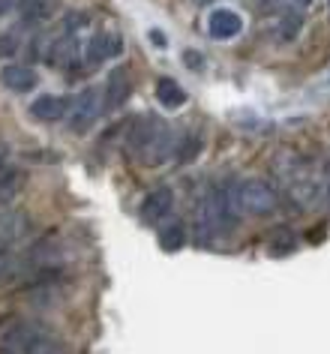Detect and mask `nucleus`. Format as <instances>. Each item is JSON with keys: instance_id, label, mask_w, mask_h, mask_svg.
Segmentation results:
<instances>
[{"instance_id": "1a4fd4ad", "label": "nucleus", "mask_w": 330, "mask_h": 354, "mask_svg": "<svg viewBox=\"0 0 330 354\" xmlns=\"http://www.w3.org/2000/svg\"><path fill=\"white\" fill-rule=\"evenodd\" d=\"M240 30H244V19H240L235 10H213L208 15V33H210V39L228 42V39H235Z\"/></svg>"}, {"instance_id": "6e6552de", "label": "nucleus", "mask_w": 330, "mask_h": 354, "mask_svg": "<svg viewBox=\"0 0 330 354\" xmlns=\"http://www.w3.org/2000/svg\"><path fill=\"white\" fill-rule=\"evenodd\" d=\"M132 96V78H129V69L120 66L114 69L109 75V82H105V91H102V111H114L120 109L123 102H127Z\"/></svg>"}, {"instance_id": "39448f33", "label": "nucleus", "mask_w": 330, "mask_h": 354, "mask_svg": "<svg viewBox=\"0 0 330 354\" xmlns=\"http://www.w3.org/2000/svg\"><path fill=\"white\" fill-rule=\"evenodd\" d=\"M172 207H174V189L172 187H156V189L147 192L145 201H141L138 216H141L145 225H159L168 214H172Z\"/></svg>"}, {"instance_id": "0eeeda50", "label": "nucleus", "mask_w": 330, "mask_h": 354, "mask_svg": "<svg viewBox=\"0 0 330 354\" xmlns=\"http://www.w3.org/2000/svg\"><path fill=\"white\" fill-rule=\"evenodd\" d=\"M174 150H177V136H174V129L172 127H165L163 123V129L154 136V141L141 150V156H138V162L141 165H163L165 159H172L174 156Z\"/></svg>"}, {"instance_id": "4be33fe9", "label": "nucleus", "mask_w": 330, "mask_h": 354, "mask_svg": "<svg viewBox=\"0 0 330 354\" xmlns=\"http://www.w3.org/2000/svg\"><path fill=\"white\" fill-rule=\"evenodd\" d=\"M21 6V0H0V19L3 15H10V12H15Z\"/></svg>"}, {"instance_id": "412c9836", "label": "nucleus", "mask_w": 330, "mask_h": 354, "mask_svg": "<svg viewBox=\"0 0 330 354\" xmlns=\"http://www.w3.org/2000/svg\"><path fill=\"white\" fill-rule=\"evenodd\" d=\"M253 3H255V10L262 15H273V12H279L282 0H253Z\"/></svg>"}, {"instance_id": "ddd939ff", "label": "nucleus", "mask_w": 330, "mask_h": 354, "mask_svg": "<svg viewBox=\"0 0 330 354\" xmlns=\"http://www.w3.org/2000/svg\"><path fill=\"white\" fill-rule=\"evenodd\" d=\"M163 129V120H156V118H141L136 127L129 129V150H132V156H141V150H145L150 141H154V136Z\"/></svg>"}, {"instance_id": "2eb2a0df", "label": "nucleus", "mask_w": 330, "mask_h": 354, "mask_svg": "<svg viewBox=\"0 0 330 354\" xmlns=\"http://www.w3.org/2000/svg\"><path fill=\"white\" fill-rule=\"evenodd\" d=\"M279 39L282 42H294L300 37V30H303V12L300 10H288V12H282V19H279Z\"/></svg>"}, {"instance_id": "9d476101", "label": "nucleus", "mask_w": 330, "mask_h": 354, "mask_svg": "<svg viewBox=\"0 0 330 354\" xmlns=\"http://www.w3.org/2000/svg\"><path fill=\"white\" fill-rule=\"evenodd\" d=\"M37 69L28 66V64H6L3 69H0V84L6 87V91L12 93H28L37 87Z\"/></svg>"}, {"instance_id": "9b49d317", "label": "nucleus", "mask_w": 330, "mask_h": 354, "mask_svg": "<svg viewBox=\"0 0 330 354\" xmlns=\"http://www.w3.org/2000/svg\"><path fill=\"white\" fill-rule=\"evenodd\" d=\"M78 51H82V42H78V33H57L48 46L46 60L51 66H69L75 64Z\"/></svg>"}, {"instance_id": "f3484780", "label": "nucleus", "mask_w": 330, "mask_h": 354, "mask_svg": "<svg viewBox=\"0 0 330 354\" xmlns=\"http://www.w3.org/2000/svg\"><path fill=\"white\" fill-rule=\"evenodd\" d=\"M183 243H186V228L181 223H172V225H165L163 232H159V246H163L165 252L183 250Z\"/></svg>"}, {"instance_id": "6ab92c4d", "label": "nucleus", "mask_w": 330, "mask_h": 354, "mask_svg": "<svg viewBox=\"0 0 330 354\" xmlns=\"http://www.w3.org/2000/svg\"><path fill=\"white\" fill-rule=\"evenodd\" d=\"M177 162H186V159H192V156H199V150H201V136H195V132H190L183 141H177Z\"/></svg>"}, {"instance_id": "a878e982", "label": "nucleus", "mask_w": 330, "mask_h": 354, "mask_svg": "<svg viewBox=\"0 0 330 354\" xmlns=\"http://www.w3.org/2000/svg\"><path fill=\"white\" fill-rule=\"evenodd\" d=\"M327 6H330V0H327Z\"/></svg>"}, {"instance_id": "f8f14e48", "label": "nucleus", "mask_w": 330, "mask_h": 354, "mask_svg": "<svg viewBox=\"0 0 330 354\" xmlns=\"http://www.w3.org/2000/svg\"><path fill=\"white\" fill-rule=\"evenodd\" d=\"M66 109H69V102L64 100V96H57V93H42V96H37V100L30 102V114L37 120H42V123L64 120Z\"/></svg>"}, {"instance_id": "393cba45", "label": "nucleus", "mask_w": 330, "mask_h": 354, "mask_svg": "<svg viewBox=\"0 0 330 354\" xmlns=\"http://www.w3.org/2000/svg\"><path fill=\"white\" fill-rule=\"evenodd\" d=\"M199 3H217V0H199Z\"/></svg>"}, {"instance_id": "aec40b11", "label": "nucleus", "mask_w": 330, "mask_h": 354, "mask_svg": "<svg viewBox=\"0 0 330 354\" xmlns=\"http://www.w3.org/2000/svg\"><path fill=\"white\" fill-rule=\"evenodd\" d=\"M19 30H21V28H12V30H6L3 37H0V57H12V55H19V46H21Z\"/></svg>"}, {"instance_id": "20e7f679", "label": "nucleus", "mask_w": 330, "mask_h": 354, "mask_svg": "<svg viewBox=\"0 0 330 354\" xmlns=\"http://www.w3.org/2000/svg\"><path fill=\"white\" fill-rule=\"evenodd\" d=\"M46 330L30 318H6L0 322V354H24L28 345Z\"/></svg>"}, {"instance_id": "7ed1b4c3", "label": "nucleus", "mask_w": 330, "mask_h": 354, "mask_svg": "<svg viewBox=\"0 0 330 354\" xmlns=\"http://www.w3.org/2000/svg\"><path fill=\"white\" fill-rule=\"evenodd\" d=\"M100 114H102V93L96 91V87H84V91L78 93L75 100L69 102V109H66L69 132L84 136V132L91 129L96 120H100Z\"/></svg>"}, {"instance_id": "5701e85b", "label": "nucleus", "mask_w": 330, "mask_h": 354, "mask_svg": "<svg viewBox=\"0 0 330 354\" xmlns=\"http://www.w3.org/2000/svg\"><path fill=\"white\" fill-rule=\"evenodd\" d=\"M186 66H201V57H192V51H186Z\"/></svg>"}, {"instance_id": "f03ea898", "label": "nucleus", "mask_w": 330, "mask_h": 354, "mask_svg": "<svg viewBox=\"0 0 330 354\" xmlns=\"http://www.w3.org/2000/svg\"><path fill=\"white\" fill-rule=\"evenodd\" d=\"M235 205L249 216H267L276 210L279 198H276V189L267 180H262V177H249V180L237 183Z\"/></svg>"}, {"instance_id": "dca6fc26", "label": "nucleus", "mask_w": 330, "mask_h": 354, "mask_svg": "<svg viewBox=\"0 0 330 354\" xmlns=\"http://www.w3.org/2000/svg\"><path fill=\"white\" fill-rule=\"evenodd\" d=\"M24 354H69V351H66V345L60 342L57 336H51L48 330H42L37 339L28 345V351H24Z\"/></svg>"}, {"instance_id": "423d86ee", "label": "nucleus", "mask_w": 330, "mask_h": 354, "mask_svg": "<svg viewBox=\"0 0 330 354\" xmlns=\"http://www.w3.org/2000/svg\"><path fill=\"white\" fill-rule=\"evenodd\" d=\"M118 55H123V37L120 33H114V30L96 33V37H91V42L84 46L87 66H100V64H105V60H111Z\"/></svg>"}, {"instance_id": "b1692460", "label": "nucleus", "mask_w": 330, "mask_h": 354, "mask_svg": "<svg viewBox=\"0 0 330 354\" xmlns=\"http://www.w3.org/2000/svg\"><path fill=\"white\" fill-rule=\"evenodd\" d=\"M312 3V0H291V6H297V10L303 12V10H306V6Z\"/></svg>"}, {"instance_id": "f257e3e1", "label": "nucleus", "mask_w": 330, "mask_h": 354, "mask_svg": "<svg viewBox=\"0 0 330 354\" xmlns=\"http://www.w3.org/2000/svg\"><path fill=\"white\" fill-rule=\"evenodd\" d=\"M231 198L226 189H210L204 192L199 207H195V225H199L201 241H213L235 228V210H231Z\"/></svg>"}, {"instance_id": "a211bd4d", "label": "nucleus", "mask_w": 330, "mask_h": 354, "mask_svg": "<svg viewBox=\"0 0 330 354\" xmlns=\"http://www.w3.org/2000/svg\"><path fill=\"white\" fill-rule=\"evenodd\" d=\"M91 24V15L87 12H66L64 21L57 24V33H78L82 28H87Z\"/></svg>"}, {"instance_id": "4468645a", "label": "nucleus", "mask_w": 330, "mask_h": 354, "mask_svg": "<svg viewBox=\"0 0 330 354\" xmlns=\"http://www.w3.org/2000/svg\"><path fill=\"white\" fill-rule=\"evenodd\" d=\"M156 100L163 102L165 109H181V105L186 102V91L174 82V78H159L156 82Z\"/></svg>"}]
</instances>
